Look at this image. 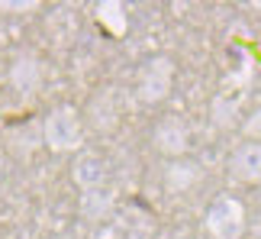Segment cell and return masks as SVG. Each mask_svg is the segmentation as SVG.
Instances as JSON below:
<instances>
[{
    "mask_svg": "<svg viewBox=\"0 0 261 239\" xmlns=\"http://www.w3.org/2000/svg\"><path fill=\"white\" fill-rule=\"evenodd\" d=\"M242 133H245V139H252V142H261V107H258L255 113H248V116H245Z\"/></svg>",
    "mask_w": 261,
    "mask_h": 239,
    "instance_id": "14",
    "label": "cell"
},
{
    "mask_svg": "<svg viewBox=\"0 0 261 239\" xmlns=\"http://www.w3.org/2000/svg\"><path fill=\"white\" fill-rule=\"evenodd\" d=\"M77 210H81L84 220L97 223L107 220V213L113 210V194L107 187H94V191H81V201H77Z\"/></svg>",
    "mask_w": 261,
    "mask_h": 239,
    "instance_id": "11",
    "label": "cell"
},
{
    "mask_svg": "<svg viewBox=\"0 0 261 239\" xmlns=\"http://www.w3.org/2000/svg\"><path fill=\"white\" fill-rule=\"evenodd\" d=\"M36 0H0V10H36Z\"/></svg>",
    "mask_w": 261,
    "mask_h": 239,
    "instance_id": "15",
    "label": "cell"
},
{
    "mask_svg": "<svg viewBox=\"0 0 261 239\" xmlns=\"http://www.w3.org/2000/svg\"><path fill=\"white\" fill-rule=\"evenodd\" d=\"M174 87V62L168 55H152L142 62L136 78V97L142 104H162Z\"/></svg>",
    "mask_w": 261,
    "mask_h": 239,
    "instance_id": "2",
    "label": "cell"
},
{
    "mask_svg": "<svg viewBox=\"0 0 261 239\" xmlns=\"http://www.w3.org/2000/svg\"><path fill=\"white\" fill-rule=\"evenodd\" d=\"M158 239H194V236L184 233V230H174V233H165V236H158Z\"/></svg>",
    "mask_w": 261,
    "mask_h": 239,
    "instance_id": "16",
    "label": "cell"
},
{
    "mask_svg": "<svg viewBox=\"0 0 261 239\" xmlns=\"http://www.w3.org/2000/svg\"><path fill=\"white\" fill-rule=\"evenodd\" d=\"M42 146H48L52 152H77L84 146V123L81 113L74 107H55L52 113L42 119Z\"/></svg>",
    "mask_w": 261,
    "mask_h": 239,
    "instance_id": "1",
    "label": "cell"
},
{
    "mask_svg": "<svg viewBox=\"0 0 261 239\" xmlns=\"http://www.w3.org/2000/svg\"><path fill=\"white\" fill-rule=\"evenodd\" d=\"M45 81V68H42V58L36 52H19L10 65V87L19 94V97H36L39 87Z\"/></svg>",
    "mask_w": 261,
    "mask_h": 239,
    "instance_id": "5",
    "label": "cell"
},
{
    "mask_svg": "<svg viewBox=\"0 0 261 239\" xmlns=\"http://www.w3.org/2000/svg\"><path fill=\"white\" fill-rule=\"evenodd\" d=\"M210 119H213L216 129H232L239 123V101L226 94H216L213 104H210Z\"/></svg>",
    "mask_w": 261,
    "mask_h": 239,
    "instance_id": "13",
    "label": "cell"
},
{
    "mask_svg": "<svg viewBox=\"0 0 261 239\" xmlns=\"http://www.w3.org/2000/svg\"><path fill=\"white\" fill-rule=\"evenodd\" d=\"M206 233L213 239H242L245 236V207L236 197H219L206 210Z\"/></svg>",
    "mask_w": 261,
    "mask_h": 239,
    "instance_id": "3",
    "label": "cell"
},
{
    "mask_svg": "<svg viewBox=\"0 0 261 239\" xmlns=\"http://www.w3.org/2000/svg\"><path fill=\"white\" fill-rule=\"evenodd\" d=\"M229 175L239 184H261V142H239L229 155Z\"/></svg>",
    "mask_w": 261,
    "mask_h": 239,
    "instance_id": "6",
    "label": "cell"
},
{
    "mask_svg": "<svg viewBox=\"0 0 261 239\" xmlns=\"http://www.w3.org/2000/svg\"><path fill=\"white\" fill-rule=\"evenodd\" d=\"M200 172L197 162H190V158H174V162H168L165 168V191L168 194H187L194 184H200Z\"/></svg>",
    "mask_w": 261,
    "mask_h": 239,
    "instance_id": "9",
    "label": "cell"
},
{
    "mask_svg": "<svg viewBox=\"0 0 261 239\" xmlns=\"http://www.w3.org/2000/svg\"><path fill=\"white\" fill-rule=\"evenodd\" d=\"M94 16H97V23L103 26L113 39H123L126 36L129 19H126V7L119 4V0H100V4L94 7Z\"/></svg>",
    "mask_w": 261,
    "mask_h": 239,
    "instance_id": "10",
    "label": "cell"
},
{
    "mask_svg": "<svg viewBox=\"0 0 261 239\" xmlns=\"http://www.w3.org/2000/svg\"><path fill=\"white\" fill-rule=\"evenodd\" d=\"M119 97L116 87H100V91L87 101V123L97 129V133H110L119 123Z\"/></svg>",
    "mask_w": 261,
    "mask_h": 239,
    "instance_id": "7",
    "label": "cell"
},
{
    "mask_svg": "<svg viewBox=\"0 0 261 239\" xmlns=\"http://www.w3.org/2000/svg\"><path fill=\"white\" fill-rule=\"evenodd\" d=\"M71 178L81 191H94V187H107V162L97 152H81L71 165Z\"/></svg>",
    "mask_w": 261,
    "mask_h": 239,
    "instance_id": "8",
    "label": "cell"
},
{
    "mask_svg": "<svg viewBox=\"0 0 261 239\" xmlns=\"http://www.w3.org/2000/svg\"><path fill=\"white\" fill-rule=\"evenodd\" d=\"M152 142H155V149L162 152L165 158H184L187 155V149H190V133H187V123L180 116H162L155 123V129H152Z\"/></svg>",
    "mask_w": 261,
    "mask_h": 239,
    "instance_id": "4",
    "label": "cell"
},
{
    "mask_svg": "<svg viewBox=\"0 0 261 239\" xmlns=\"http://www.w3.org/2000/svg\"><path fill=\"white\" fill-rule=\"evenodd\" d=\"M7 146H10V152H16V155H29V152H36L39 146H42V123H23V126H16V129H10L7 133Z\"/></svg>",
    "mask_w": 261,
    "mask_h": 239,
    "instance_id": "12",
    "label": "cell"
}]
</instances>
